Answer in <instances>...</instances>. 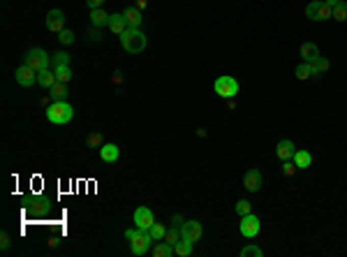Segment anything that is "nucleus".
I'll list each match as a JSON object with an SVG mask.
<instances>
[{
    "label": "nucleus",
    "instance_id": "nucleus-1",
    "mask_svg": "<svg viewBox=\"0 0 347 257\" xmlns=\"http://www.w3.org/2000/svg\"><path fill=\"white\" fill-rule=\"evenodd\" d=\"M74 118V109H72L70 102L65 100H54L46 107V121L54 123V125H65Z\"/></svg>",
    "mask_w": 347,
    "mask_h": 257
},
{
    "label": "nucleus",
    "instance_id": "nucleus-2",
    "mask_svg": "<svg viewBox=\"0 0 347 257\" xmlns=\"http://www.w3.org/2000/svg\"><path fill=\"white\" fill-rule=\"evenodd\" d=\"M146 44H148V40L139 28H127V31L121 35V46L127 51V54H135V56L141 54V51L146 49Z\"/></svg>",
    "mask_w": 347,
    "mask_h": 257
},
{
    "label": "nucleus",
    "instance_id": "nucleus-3",
    "mask_svg": "<svg viewBox=\"0 0 347 257\" xmlns=\"http://www.w3.org/2000/svg\"><path fill=\"white\" fill-rule=\"evenodd\" d=\"M213 91L218 93V97H225V100H231V97H236L238 93V81L229 74H222L216 79L213 84Z\"/></svg>",
    "mask_w": 347,
    "mask_h": 257
},
{
    "label": "nucleus",
    "instance_id": "nucleus-4",
    "mask_svg": "<svg viewBox=\"0 0 347 257\" xmlns=\"http://www.w3.org/2000/svg\"><path fill=\"white\" fill-rule=\"evenodd\" d=\"M23 63H25V65H31L35 72H42V70H46V67H49V63H51V56L46 54L44 49H40V46H35V49H28V51H25V56H23Z\"/></svg>",
    "mask_w": 347,
    "mask_h": 257
},
{
    "label": "nucleus",
    "instance_id": "nucleus-5",
    "mask_svg": "<svg viewBox=\"0 0 347 257\" xmlns=\"http://www.w3.org/2000/svg\"><path fill=\"white\" fill-rule=\"evenodd\" d=\"M306 16L310 21H327V19H333V7H329L327 3L322 0H312L310 5L306 7Z\"/></svg>",
    "mask_w": 347,
    "mask_h": 257
},
{
    "label": "nucleus",
    "instance_id": "nucleus-6",
    "mask_svg": "<svg viewBox=\"0 0 347 257\" xmlns=\"http://www.w3.org/2000/svg\"><path fill=\"white\" fill-rule=\"evenodd\" d=\"M151 246H153V237H151V232H146V229H141V232L130 241V250H132V255H137V257L146 255V252L151 250Z\"/></svg>",
    "mask_w": 347,
    "mask_h": 257
},
{
    "label": "nucleus",
    "instance_id": "nucleus-7",
    "mask_svg": "<svg viewBox=\"0 0 347 257\" xmlns=\"http://www.w3.org/2000/svg\"><path fill=\"white\" fill-rule=\"evenodd\" d=\"M238 229H241V234L246 239H255L259 234V229H262V222H259V218L255 213H248V216H241Z\"/></svg>",
    "mask_w": 347,
    "mask_h": 257
},
{
    "label": "nucleus",
    "instance_id": "nucleus-8",
    "mask_svg": "<svg viewBox=\"0 0 347 257\" xmlns=\"http://www.w3.org/2000/svg\"><path fill=\"white\" fill-rule=\"evenodd\" d=\"M14 79H16V84L19 86H23V88H31L33 84H37V72L33 70L31 65H21V67H16V72H14Z\"/></svg>",
    "mask_w": 347,
    "mask_h": 257
},
{
    "label": "nucleus",
    "instance_id": "nucleus-9",
    "mask_svg": "<svg viewBox=\"0 0 347 257\" xmlns=\"http://www.w3.org/2000/svg\"><path fill=\"white\" fill-rule=\"evenodd\" d=\"M181 234H183L185 241L197 243L201 239V234H204V227H201L199 220H185L183 222V227H181Z\"/></svg>",
    "mask_w": 347,
    "mask_h": 257
},
{
    "label": "nucleus",
    "instance_id": "nucleus-10",
    "mask_svg": "<svg viewBox=\"0 0 347 257\" xmlns=\"http://www.w3.org/2000/svg\"><path fill=\"white\" fill-rule=\"evenodd\" d=\"M132 220H135V225L139 227V229H151V225L153 222H155V216H153V211L148 207H139L135 211V218H132Z\"/></svg>",
    "mask_w": 347,
    "mask_h": 257
},
{
    "label": "nucleus",
    "instance_id": "nucleus-11",
    "mask_svg": "<svg viewBox=\"0 0 347 257\" xmlns=\"http://www.w3.org/2000/svg\"><path fill=\"white\" fill-rule=\"evenodd\" d=\"M262 183H264V176L259 169H248L246 174H243V186H246L248 192H257L262 188Z\"/></svg>",
    "mask_w": 347,
    "mask_h": 257
},
{
    "label": "nucleus",
    "instance_id": "nucleus-12",
    "mask_svg": "<svg viewBox=\"0 0 347 257\" xmlns=\"http://www.w3.org/2000/svg\"><path fill=\"white\" fill-rule=\"evenodd\" d=\"M46 28L51 33H61L65 31V12L63 10H51L46 14Z\"/></svg>",
    "mask_w": 347,
    "mask_h": 257
},
{
    "label": "nucleus",
    "instance_id": "nucleus-13",
    "mask_svg": "<svg viewBox=\"0 0 347 257\" xmlns=\"http://www.w3.org/2000/svg\"><path fill=\"white\" fill-rule=\"evenodd\" d=\"M294 153H297V146L292 144V139H282V141H278V146H276V156L280 158L282 162H285V160H292Z\"/></svg>",
    "mask_w": 347,
    "mask_h": 257
},
{
    "label": "nucleus",
    "instance_id": "nucleus-14",
    "mask_svg": "<svg viewBox=\"0 0 347 257\" xmlns=\"http://www.w3.org/2000/svg\"><path fill=\"white\" fill-rule=\"evenodd\" d=\"M118 156H121V148L116 146V144H111V141H106V144L100 146V160L102 162H116Z\"/></svg>",
    "mask_w": 347,
    "mask_h": 257
},
{
    "label": "nucleus",
    "instance_id": "nucleus-15",
    "mask_svg": "<svg viewBox=\"0 0 347 257\" xmlns=\"http://www.w3.org/2000/svg\"><path fill=\"white\" fill-rule=\"evenodd\" d=\"M106 28H109L114 35H123V33L127 31V21L123 14H109V23H106Z\"/></svg>",
    "mask_w": 347,
    "mask_h": 257
},
{
    "label": "nucleus",
    "instance_id": "nucleus-16",
    "mask_svg": "<svg viewBox=\"0 0 347 257\" xmlns=\"http://www.w3.org/2000/svg\"><path fill=\"white\" fill-rule=\"evenodd\" d=\"M308 67H310V74L317 79V76H322L324 72H329V67H331V63H329L327 58H322V56H317L315 61H310V63H308Z\"/></svg>",
    "mask_w": 347,
    "mask_h": 257
},
{
    "label": "nucleus",
    "instance_id": "nucleus-17",
    "mask_svg": "<svg viewBox=\"0 0 347 257\" xmlns=\"http://www.w3.org/2000/svg\"><path fill=\"white\" fill-rule=\"evenodd\" d=\"M123 16H125V21H127V28H139V25L144 23V14H141V10H137V7H127V10L123 12Z\"/></svg>",
    "mask_w": 347,
    "mask_h": 257
},
{
    "label": "nucleus",
    "instance_id": "nucleus-18",
    "mask_svg": "<svg viewBox=\"0 0 347 257\" xmlns=\"http://www.w3.org/2000/svg\"><path fill=\"white\" fill-rule=\"evenodd\" d=\"M299 54H301L303 63H310V61H315L317 56H319V46H317L315 42H303L301 49H299Z\"/></svg>",
    "mask_w": 347,
    "mask_h": 257
},
{
    "label": "nucleus",
    "instance_id": "nucleus-19",
    "mask_svg": "<svg viewBox=\"0 0 347 257\" xmlns=\"http://www.w3.org/2000/svg\"><path fill=\"white\" fill-rule=\"evenodd\" d=\"M37 84L42 86V88H46V91H51L56 84H58V79H56V72H51L49 67L42 72H37Z\"/></svg>",
    "mask_w": 347,
    "mask_h": 257
},
{
    "label": "nucleus",
    "instance_id": "nucleus-20",
    "mask_svg": "<svg viewBox=\"0 0 347 257\" xmlns=\"http://www.w3.org/2000/svg\"><path fill=\"white\" fill-rule=\"evenodd\" d=\"M109 23V14H106L102 7H97V10H91V25H95V28H102V25Z\"/></svg>",
    "mask_w": 347,
    "mask_h": 257
},
{
    "label": "nucleus",
    "instance_id": "nucleus-21",
    "mask_svg": "<svg viewBox=\"0 0 347 257\" xmlns=\"http://www.w3.org/2000/svg\"><path fill=\"white\" fill-rule=\"evenodd\" d=\"M153 255H155V257H171V255H176V250H174V246H171V243H167L165 239H162V241L155 243Z\"/></svg>",
    "mask_w": 347,
    "mask_h": 257
},
{
    "label": "nucleus",
    "instance_id": "nucleus-22",
    "mask_svg": "<svg viewBox=\"0 0 347 257\" xmlns=\"http://www.w3.org/2000/svg\"><path fill=\"white\" fill-rule=\"evenodd\" d=\"M292 160H294V165H297L299 169H308V167L312 165V156L308 151H297Z\"/></svg>",
    "mask_w": 347,
    "mask_h": 257
},
{
    "label": "nucleus",
    "instance_id": "nucleus-23",
    "mask_svg": "<svg viewBox=\"0 0 347 257\" xmlns=\"http://www.w3.org/2000/svg\"><path fill=\"white\" fill-rule=\"evenodd\" d=\"M54 72H56V79H58V84H70V81H72L70 65H58V67H54Z\"/></svg>",
    "mask_w": 347,
    "mask_h": 257
},
{
    "label": "nucleus",
    "instance_id": "nucleus-24",
    "mask_svg": "<svg viewBox=\"0 0 347 257\" xmlns=\"http://www.w3.org/2000/svg\"><path fill=\"white\" fill-rule=\"evenodd\" d=\"M192 246H195L192 241H185V239H181V241L174 246V250H176L178 257H190V255H192Z\"/></svg>",
    "mask_w": 347,
    "mask_h": 257
},
{
    "label": "nucleus",
    "instance_id": "nucleus-25",
    "mask_svg": "<svg viewBox=\"0 0 347 257\" xmlns=\"http://www.w3.org/2000/svg\"><path fill=\"white\" fill-rule=\"evenodd\" d=\"M167 229H169V227H167V225H162V222H153V225H151V229H148V232H151L153 241H162V239H165V234H167Z\"/></svg>",
    "mask_w": 347,
    "mask_h": 257
},
{
    "label": "nucleus",
    "instance_id": "nucleus-26",
    "mask_svg": "<svg viewBox=\"0 0 347 257\" xmlns=\"http://www.w3.org/2000/svg\"><path fill=\"white\" fill-rule=\"evenodd\" d=\"M181 239H183V234H181V229H178V227L171 225L169 229H167V234H165V241H167V243H171V246H176V243L181 241Z\"/></svg>",
    "mask_w": 347,
    "mask_h": 257
},
{
    "label": "nucleus",
    "instance_id": "nucleus-27",
    "mask_svg": "<svg viewBox=\"0 0 347 257\" xmlns=\"http://www.w3.org/2000/svg\"><path fill=\"white\" fill-rule=\"evenodd\" d=\"M51 97H54V100H65L67 97V84H56L54 88H51Z\"/></svg>",
    "mask_w": 347,
    "mask_h": 257
},
{
    "label": "nucleus",
    "instance_id": "nucleus-28",
    "mask_svg": "<svg viewBox=\"0 0 347 257\" xmlns=\"http://www.w3.org/2000/svg\"><path fill=\"white\" fill-rule=\"evenodd\" d=\"M51 61H54V67H58V65H70V54H67V51H58V54L51 56Z\"/></svg>",
    "mask_w": 347,
    "mask_h": 257
},
{
    "label": "nucleus",
    "instance_id": "nucleus-29",
    "mask_svg": "<svg viewBox=\"0 0 347 257\" xmlns=\"http://www.w3.org/2000/svg\"><path fill=\"white\" fill-rule=\"evenodd\" d=\"M294 74H297V79L299 81H306V79H310V67H308V63H301V65L294 70Z\"/></svg>",
    "mask_w": 347,
    "mask_h": 257
},
{
    "label": "nucleus",
    "instance_id": "nucleus-30",
    "mask_svg": "<svg viewBox=\"0 0 347 257\" xmlns=\"http://www.w3.org/2000/svg\"><path fill=\"white\" fill-rule=\"evenodd\" d=\"M248 213H252V204L248 202V199H238L236 202V216H248Z\"/></svg>",
    "mask_w": 347,
    "mask_h": 257
},
{
    "label": "nucleus",
    "instance_id": "nucleus-31",
    "mask_svg": "<svg viewBox=\"0 0 347 257\" xmlns=\"http://www.w3.org/2000/svg\"><path fill=\"white\" fill-rule=\"evenodd\" d=\"M333 19L336 21H347V0L340 3L338 7H333Z\"/></svg>",
    "mask_w": 347,
    "mask_h": 257
},
{
    "label": "nucleus",
    "instance_id": "nucleus-32",
    "mask_svg": "<svg viewBox=\"0 0 347 257\" xmlns=\"http://www.w3.org/2000/svg\"><path fill=\"white\" fill-rule=\"evenodd\" d=\"M86 144H88L91 148H100L102 144H104V141H102V135H100V132H93V135L86 137Z\"/></svg>",
    "mask_w": 347,
    "mask_h": 257
},
{
    "label": "nucleus",
    "instance_id": "nucleus-33",
    "mask_svg": "<svg viewBox=\"0 0 347 257\" xmlns=\"http://www.w3.org/2000/svg\"><path fill=\"white\" fill-rule=\"evenodd\" d=\"M262 255H264V250L257 246H246L241 250V257H262Z\"/></svg>",
    "mask_w": 347,
    "mask_h": 257
},
{
    "label": "nucleus",
    "instance_id": "nucleus-34",
    "mask_svg": "<svg viewBox=\"0 0 347 257\" xmlns=\"http://www.w3.org/2000/svg\"><path fill=\"white\" fill-rule=\"evenodd\" d=\"M297 169H299V167L294 165V160H285V162H282V176H294V174H297Z\"/></svg>",
    "mask_w": 347,
    "mask_h": 257
},
{
    "label": "nucleus",
    "instance_id": "nucleus-35",
    "mask_svg": "<svg viewBox=\"0 0 347 257\" xmlns=\"http://www.w3.org/2000/svg\"><path fill=\"white\" fill-rule=\"evenodd\" d=\"M58 40H61V44H72V42H74V33L65 28V31L58 33Z\"/></svg>",
    "mask_w": 347,
    "mask_h": 257
},
{
    "label": "nucleus",
    "instance_id": "nucleus-36",
    "mask_svg": "<svg viewBox=\"0 0 347 257\" xmlns=\"http://www.w3.org/2000/svg\"><path fill=\"white\" fill-rule=\"evenodd\" d=\"M10 234H7V232H3V234H0V248H3V250H7V248H10Z\"/></svg>",
    "mask_w": 347,
    "mask_h": 257
},
{
    "label": "nucleus",
    "instance_id": "nucleus-37",
    "mask_svg": "<svg viewBox=\"0 0 347 257\" xmlns=\"http://www.w3.org/2000/svg\"><path fill=\"white\" fill-rule=\"evenodd\" d=\"M139 232H141V229H139L137 225H135V227H130V229H125V239H127V241H132V239H135Z\"/></svg>",
    "mask_w": 347,
    "mask_h": 257
},
{
    "label": "nucleus",
    "instance_id": "nucleus-38",
    "mask_svg": "<svg viewBox=\"0 0 347 257\" xmlns=\"http://www.w3.org/2000/svg\"><path fill=\"white\" fill-rule=\"evenodd\" d=\"M88 37H91V40H93V42H100V40H102V35H100V31H97V28H95V25H93V28H91V31H88Z\"/></svg>",
    "mask_w": 347,
    "mask_h": 257
},
{
    "label": "nucleus",
    "instance_id": "nucleus-39",
    "mask_svg": "<svg viewBox=\"0 0 347 257\" xmlns=\"http://www.w3.org/2000/svg\"><path fill=\"white\" fill-rule=\"evenodd\" d=\"M183 222H185V218H183V216H171V225H174V227H178V229H181Z\"/></svg>",
    "mask_w": 347,
    "mask_h": 257
},
{
    "label": "nucleus",
    "instance_id": "nucleus-40",
    "mask_svg": "<svg viewBox=\"0 0 347 257\" xmlns=\"http://www.w3.org/2000/svg\"><path fill=\"white\" fill-rule=\"evenodd\" d=\"M102 3H104V0H86V5L91 7V10H97V7H102Z\"/></svg>",
    "mask_w": 347,
    "mask_h": 257
},
{
    "label": "nucleus",
    "instance_id": "nucleus-41",
    "mask_svg": "<svg viewBox=\"0 0 347 257\" xmlns=\"http://www.w3.org/2000/svg\"><path fill=\"white\" fill-rule=\"evenodd\" d=\"M137 10H141V12H144V10H146V7H148V3H146V0H137Z\"/></svg>",
    "mask_w": 347,
    "mask_h": 257
},
{
    "label": "nucleus",
    "instance_id": "nucleus-42",
    "mask_svg": "<svg viewBox=\"0 0 347 257\" xmlns=\"http://www.w3.org/2000/svg\"><path fill=\"white\" fill-rule=\"evenodd\" d=\"M340 3H345V0H327V5H329V7H338Z\"/></svg>",
    "mask_w": 347,
    "mask_h": 257
},
{
    "label": "nucleus",
    "instance_id": "nucleus-43",
    "mask_svg": "<svg viewBox=\"0 0 347 257\" xmlns=\"http://www.w3.org/2000/svg\"><path fill=\"white\" fill-rule=\"evenodd\" d=\"M49 246H54V248L58 246V237H51V239H49Z\"/></svg>",
    "mask_w": 347,
    "mask_h": 257
}]
</instances>
